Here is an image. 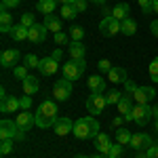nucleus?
<instances>
[{
    "mask_svg": "<svg viewBox=\"0 0 158 158\" xmlns=\"http://www.w3.org/2000/svg\"><path fill=\"white\" fill-rule=\"evenodd\" d=\"M57 103L55 101H42L36 110V124L40 129H47V127H53L57 122Z\"/></svg>",
    "mask_w": 158,
    "mask_h": 158,
    "instance_id": "f257e3e1",
    "label": "nucleus"
},
{
    "mask_svg": "<svg viewBox=\"0 0 158 158\" xmlns=\"http://www.w3.org/2000/svg\"><path fill=\"white\" fill-rule=\"evenodd\" d=\"M99 131V122L95 116H85V118H78L74 122V131L72 133L78 139H91V137H97Z\"/></svg>",
    "mask_w": 158,
    "mask_h": 158,
    "instance_id": "f03ea898",
    "label": "nucleus"
},
{
    "mask_svg": "<svg viewBox=\"0 0 158 158\" xmlns=\"http://www.w3.org/2000/svg\"><path fill=\"white\" fill-rule=\"evenodd\" d=\"M0 139H17V141H23L25 131H21L17 127V122L4 118V120L0 122Z\"/></svg>",
    "mask_w": 158,
    "mask_h": 158,
    "instance_id": "7ed1b4c3",
    "label": "nucleus"
},
{
    "mask_svg": "<svg viewBox=\"0 0 158 158\" xmlns=\"http://www.w3.org/2000/svg\"><path fill=\"white\" fill-rule=\"evenodd\" d=\"M59 59H61V49L53 51V55H49V57H42L40 65H38L40 74L42 76H53V74L57 72V68H59Z\"/></svg>",
    "mask_w": 158,
    "mask_h": 158,
    "instance_id": "20e7f679",
    "label": "nucleus"
},
{
    "mask_svg": "<svg viewBox=\"0 0 158 158\" xmlns=\"http://www.w3.org/2000/svg\"><path fill=\"white\" fill-rule=\"evenodd\" d=\"M86 70L85 59H70L68 63H63V78L68 80H78Z\"/></svg>",
    "mask_w": 158,
    "mask_h": 158,
    "instance_id": "39448f33",
    "label": "nucleus"
},
{
    "mask_svg": "<svg viewBox=\"0 0 158 158\" xmlns=\"http://www.w3.org/2000/svg\"><path fill=\"white\" fill-rule=\"evenodd\" d=\"M131 116H133V122L135 124H139V127H146L150 118H154V108H150V106H133L131 110Z\"/></svg>",
    "mask_w": 158,
    "mask_h": 158,
    "instance_id": "423d86ee",
    "label": "nucleus"
},
{
    "mask_svg": "<svg viewBox=\"0 0 158 158\" xmlns=\"http://www.w3.org/2000/svg\"><path fill=\"white\" fill-rule=\"evenodd\" d=\"M99 32H101V36H106V38L116 36V34H120V21L114 19L112 15L110 17H103L101 23H99Z\"/></svg>",
    "mask_w": 158,
    "mask_h": 158,
    "instance_id": "0eeeda50",
    "label": "nucleus"
},
{
    "mask_svg": "<svg viewBox=\"0 0 158 158\" xmlns=\"http://www.w3.org/2000/svg\"><path fill=\"white\" fill-rule=\"evenodd\" d=\"M70 95H72V80H68V78L55 80V85H53V97L59 99V101H65Z\"/></svg>",
    "mask_w": 158,
    "mask_h": 158,
    "instance_id": "6e6552de",
    "label": "nucleus"
},
{
    "mask_svg": "<svg viewBox=\"0 0 158 158\" xmlns=\"http://www.w3.org/2000/svg\"><path fill=\"white\" fill-rule=\"evenodd\" d=\"M106 106H108V101H106V97H103L101 93H93L91 97L86 99V110H89V114H93V116L101 114Z\"/></svg>",
    "mask_w": 158,
    "mask_h": 158,
    "instance_id": "1a4fd4ad",
    "label": "nucleus"
},
{
    "mask_svg": "<svg viewBox=\"0 0 158 158\" xmlns=\"http://www.w3.org/2000/svg\"><path fill=\"white\" fill-rule=\"evenodd\" d=\"M156 97V91L152 86H137V91L133 93V99L139 106H150V101Z\"/></svg>",
    "mask_w": 158,
    "mask_h": 158,
    "instance_id": "9d476101",
    "label": "nucleus"
},
{
    "mask_svg": "<svg viewBox=\"0 0 158 158\" xmlns=\"http://www.w3.org/2000/svg\"><path fill=\"white\" fill-rule=\"evenodd\" d=\"M154 146V141H152V137L148 133H135L131 137V148L137 150V152H141V150H150V148Z\"/></svg>",
    "mask_w": 158,
    "mask_h": 158,
    "instance_id": "9b49d317",
    "label": "nucleus"
},
{
    "mask_svg": "<svg viewBox=\"0 0 158 158\" xmlns=\"http://www.w3.org/2000/svg\"><path fill=\"white\" fill-rule=\"evenodd\" d=\"M47 25L44 23H36L30 27V36H27V40L30 42H34V44H42L44 40H47Z\"/></svg>",
    "mask_w": 158,
    "mask_h": 158,
    "instance_id": "f8f14e48",
    "label": "nucleus"
},
{
    "mask_svg": "<svg viewBox=\"0 0 158 158\" xmlns=\"http://www.w3.org/2000/svg\"><path fill=\"white\" fill-rule=\"evenodd\" d=\"M15 122H17V127H19L21 131H30V129L36 124V114H30V110H23L21 114H17Z\"/></svg>",
    "mask_w": 158,
    "mask_h": 158,
    "instance_id": "ddd939ff",
    "label": "nucleus"
},
{
    "mask_svg": "<svg viewBox=\"0 0 158 158\" xmlns=\"http://www.w3.org/2000/svg\"><path fill=\"white\" fill-rule=\"evenodd\" d=\"M19 61V51L17 49H4L0 55V65L2 68H13Z\"/></svg>",
    "mask_w": 158,
    "mask_h": 158,
    "instance_id": "4468645a",
    "label": "nucleus"
},
{
    "mask_svg": "<svg viewBox=\"0 0 158 158\" xmlns=\"http://www.w3.org/2000/svg\"><path fill=\"white\" fill-rule=\"evenodd\" d=\"M17 110H21V101L17 97H4L0 103V112L2 114H15Z\"/></svg>",
    "mask_w": 158,
    "mask_h": 158,
    "instance_id": "2eb2a0df",
    "label": "nucleus"
},
{
    "mask_svg": "<svg viewBox=\"0 0 158 158\" xmlns=\"http://www.w3.org/2000/svg\"><path fill=\"white\" fill-rule=\"evenodd\" d=\"M53 127H55V133L59 135V137H65L68 133L74 131V122L70 120V118H65V116H63V118H57V122H55Z\"/></svg>",
    "mask_w": 158,
    "mask_h": 158,
    "instance_id": "dca6fc26",
    "label": "nucleus"
},
{
    "mask_svg": "<svg viewBox=\"0 0 158 158\" xmlns=\"http://www.w3.org/2000/svg\"><path fill=\"white\" fill-rule=\"evenodd\" d=\"M95 148H97V154H106V156H108L110 148H112L110 135L108 133H99L97 137H95Z\"/></svg>",
    "mask_w": 158,
    "mask_h": 158,
    "instance_id": "f3484780",
    "label": "nucleus"
},
{
    "mask_svg": "<svg viewBox=\"0 0 158 158\" xmlns=\"http://www.w3.org/2000/svg\"><path fill=\"white\" fill-rule=\"evenodd\" d=\"M55 9H57V0H38L36 2V11L42 13L44 17L51 15V13H55Z\"/></svg>",
    "mask_w": 158,
    "mask_h": 158,
    "instance_id": "a211bd4d",
    "label": "nucleus"
},
{
    "mask_svg": "<svg viewBox=\"0 0 158 158\" xmlns=\"http://www.w3.org/2000/svg\"><path fill=\"white\" fill-rule=\"evenodd\" d=\"M68 51H70V57H72V59H85L86 49H85V44H82L80 40H72V44L68 47Z\"/></svg>",
    "mask_w": 158,
    "mask_h": 158,
    "instance_id": "6ab92c4d",
    "label": "nucleus"
},
{
    "mask_svg": "<svg viewBox=\"0 0 158 158\" xmlns=\"http://www.w3.org/2000/svg\"><path fill=\"white\" fill-rule=\"evenodd\" d=\"M44 25H47V30H49V32L57 34V32H61V17H57L55 13H51V15L44 17Z\"/></svg>",
    "mask_w": 158,
    "mask_h": 158,
    "instance_id": "aec40b11",
    "label": "nucleus"
},
{
    "mask_svg": "<svg viewBox=\"0 0 158 158\" xmlns=\"http://www.w3.org/2000/svg\"><path fill=\"white\" fill-rule=\"evenodd\" d=\"M11 36H13V40H17V42H23V40H27V36H30V27H25V25H21V23L13 25Z\"/></svg>",
    "mask_w": 158,
    "mask_h": 158,
    "instance_id": "412c9836",
    "label": "nucleus"
},
{
    "mask_svg": "<svg viewBox=\"0 0 158 158\" xmlns=\"http://www.w3.org/2000/svg\"><path fill=\"white\" fill-rule=\"evenodd\" d=\"M108 80H112L114 85L116 82H127L129 78H127V70L124 68H112L108 72Z\"/></svg>",
    "mask_w": 158,
    "mask_h": 158,
    "instance_id": "4be33fe9",
    "label": "nucleus"
},
{
    "mask_svg": "<svg viewBox=\"0 0 158 158\" xmlns=\"http://www.w3.org/2000/svg\"><path fill=\"white\" fill-rule=\"evenodd\" d=\"M89 89H91L93 93H103V91H106V80L95 74V76L89 78Z\"/></svg>",
    "mask_w": 158,
    "mask_h": 158,
    "instance_id": "5701e85b",
    "label": "nucleus"
},
{
    "mask_svg": "<svg viewBox=\"0 0 158 158\" xmlns=\"http://www.w3.org/2000/svg\"><path fill=\"white\" fill-rule=\"evenodd\" d=\"M129 11H131V9H129V4H127V2H120V4H116V6L112 9V17H114V19H118V21H122V19H127V17H129Z\"/></svg>",
    "mask_w": 158,
    "mask_h": 158,
    "instance_id": "b1692460",
    "label": "nucleus"
},
{
    "mask_svg": "<svg viewBox=\"0 0 158 158\" xmlns=\"http://www.w3.org/2000/svg\"><path fill=\"white\" fill-rule=\"evenodd\" d=\"M135 32H137V23H135L131 17H127V19L120 21V34H124V36H133Z\"/></svg>",
    "mask_w": 158,
    "mask_h": 158,
    "instance_id": "393cba45",
    "label": "nucleus"
},
{
    "mask_svg": "<svg viewBox=\"0 0 158 158\" xmlns=\"http://www.w3.org/2000/svg\"><path fill=\"white\" fill-rule=\"evenodd\" d=\"M38 89H40V85H38V78H36V76H27V78L23 80L25 95H34V93H38Z\"/></svg>",
    "mask_w": 158,
    "mask_h": 158,
    "instance_id": "a878e982",
    "label": "nucleus"
},
{
    "mask_svg": "<svg viewBox=\"0 0 158 158\" xmlns=\"http://www.w3.org/2000/svg\"><path fill=\"white\" fill-rule=\"evenodd\" d=\"M131 101H133V95H122V99L116 103L118 106V112H120L122 116H127V114H131V110H133V106H131Z\"/></svg>",
    "mask_w": 158,
    "mask_h": 158,
    "instance_id": "bb28decb",
    "label": "nucleus"
},
{
    "mask_svg": "<svg viewBox=\"0 0 158 158\" xmlns=\"http://www.w3.org/2000/svg\"><path fill=\"white\" fill-rule=\"evenodd\" d=\"M131 137H133V135L129 133L127 129H118V131H116V143H120V146H131Z\"/></svg>",
    "mask_w": 158,
    "mask_h": 158,
    "instance_id": "cd10ccee",
    "label": "nucleus"
},
{
    "mask_svg": "<svg viewBox=\"0 0 158 158\" xmlns=\"http://www.w3.org/2000/svg\"><path fill=\"white\" fill-rule=\"evenodd\" d=\"M76 15H78V11L74 4H61V17L63 19H74Z\"/></svg>",
    "mask_w": 158,
    "mask_h": 158,
    "instance_id": "c85d7f7f",
    "label": "nucleus"
},
{
    "mask_svg": "<svg viewBox=\"0 0 158 158\" xmlns=\"http://www.w3.org/2000/svg\"><path fill=\"white\" fill-rule=\"evenodd\" d=\"M23 65L27 68V70H30V68H38V65H40V59H38L34 53H27V55L23 57Z\"/></svg>",
    "mask_w": 158,
    "mask_h": 158,
    "instance_id": "c756f323",
    "label": "nucleus"
},
{
    "mask_svg": "<svg viewBox=\"0 0 158 158\" xmlns=\"http://www.w3.org/2000/svg\"><path fill=\"white\" fill-rule=\"evenodd\" d=\"M122 99V93L120 91H110L108 95H106V101H108V106H114V103H118Z\"/></svg>",
    "mask_w": 158,
    "mask_h": 158,
    "instance_id": "7c9ffc66",
    "label": "nucleus"
},
{
    "mask_svg": "<svg viewBox=\"0 0 158 158\" xmlns=\"http://www.w3.org/2000/svg\"><path fill=\"white\" fill-rule=\"evenodd\" d=\"M82 36H85V30L80 25H72L70 27V38L72 40H82Z\"/></svg>",
    "mask_w": 158,
    "mask_h": 158,
    "instance_id": "2f4dec72",
    "label": "nucleus"
},
{
    "mask_svg": "<svg viewBox=\"0 0 158 158\" xmlns=\"http://www.w3.org/2000/svg\"><path fill=\"white\" fill-rule=\"evenodd\" d=\"M122 150H124V146H120V143H112V148H110V152H108V158H120L122 156Z\"/></svg>",
    "mask_w": 158,
    "mask_h": 158,
    "instance_id": "473e14b6",
    "label": "nucleus"
},
{
    "mask_svg": "<svg viewBox=\"0 0 158 158\" xmlns=\"http://www.w3.org/2000/svg\"><path fill=\"white\" fill-rule=\"evenodd\" d=\"M11 150H13V139H2V143H0V154L6 156V154H11Z\"/></svg>",
    "mask_w": 158,
    "mask_h": 158,
    "instance_id": "72a5a7b5",
    "label": "nucleus"
},
{
    "mask_svg": "<svg viewBox=\"0 0 158 158\" xmlns=\"http://www.w3.org/2000/svg\"><path fill=\"white\" fill-rule=\"evenodd\" d=\"M150 78L154 80V82H158V57L156 59H152V63H150Z\"/></svg>",
    "mask_w": 158,
    "mask_h": 158,
    "instance_id": "f704fd0d",
    "label": "nucleus"
},
{
    "mask_svg": "<svg viewBox=\"0 0 158 158\" xmlns=\"http://www.w3.org/2000/svg\"><path fill=\"white\" fill-rule=\"evenodd\" d=\"M13 74H15V78H19V80H25L30 74H27V68L25 65H17L15 70H13Z\"/></svg>",
    "mask_w": 158,
    "mask_h": 158,
    "instance_id": "c9c22d12",
    "label": "nucleus"
},
{
    "mask_svg": "<svg viewBox=\"0 0 158 158\" xmlns=\"http://www.w3.org/2000/svg\"><path fill=\"white\" fill-rule=\"evenodd\" d=\"M21 25H25V27L36 25V21H34V15H32V13H23V15H21Z\"/></svg>",
    "mask_w": 158,
    "mask_h": 158,
    "instance_id": "e433bc0d",
    "label": "nucleus"
},
{
    "mask_svg": "<svg viewBox=\"0 0 158 158\" xmlns=\"http://www.w3.org/2000/svg\"><path fill=\"white\" fill-rule=\"evenodd\" d=\"M0 23L2 25H13V17H11V13H6V9H2V13H0Z\"/></svg>",
    "mask_w": 158,
    "mask_h": 158,
    "instance_id": "4c0bfd02",
    "label": "nucleus"
},
{
    "mask_svg": "<svg viewBox=\"0 0 158 158\" xmlns=\"http://www.w3.org/2000/svg\"><path fill=\"white\" fill-rule=\"evenodd\" d=\"M68 40H70V36H68V34H63V32H57V34H55V44H63V47H65V44H68Z\"/></svg>",
    "mask_w": 158,
    "mask_h": 158,
    "instance_id": "58836bf2",
    "label": "nucleus"
},
{
    "mask_svg": "<svg viewBox=\"0 0 158 158\" xmlns=\"http://www.w3.org/2000/svg\"><path fill=\"white\" fill-rule=\"evenodd\" d=\"M97 70H99V72H110V70H112V63H110L108 59H101L97 63Z\"/></svg>",
    "mask_w": 158,
    "mask_h": 158,
    "instance_id": "ea45409f",
    "label": "nucleus"
},
{
    "mask_svg": "<svg viewBox=\"0 0 158 158\" xmlns=\"http://www.w3.org/2000/svg\"><path fill=\"white\" fill-rule=\"evenodd\" d=\"M139 158H158V146H152L143 156H139Z\"/></svg>",
    "mask_w": 158,
    "mask_h": 158,
    "instance_id": "a19ab883",
    "label": "nucleus"
},
{
    "mask_svg": "<svg viewBox=\"0 0 158 158\" xmlns=\"http://www.w3.org/2000/svg\"><path fill=\"white\" fill-rule=\"evenodd\" d=\"M139 2V6H141V11L148 15V11H152V0H137Z\"/></svg>",
    "mask_w": 158,
    "mask_h": 158,
    "instance_id": "79ce46f5",
    "label": "nucleus"
},
{
    "mask_svg": "<svg viewBox=\"0 0 158 158\" xmlns=\"http://www.w3.org/2000/svg\"><path fill=\"white\" fill-rule=\"evenodd\" d=\"M72 4H74V6H76V11H78V13L86 11V0H74Z\"/></svg>",
    "mask_w": 158,
    "mask_h": 158,
    "instance_id": "37998d69",
    "label": "nucleus"
},
{
    "mask_svg": "<svg viewBox=\"0 0 158 158\" xmlns=\"http://www.w3.org/2000/svg\"><path fill=\"white\" fill-rule=\"evenodd\" d=\"M124 89H127V93H129V95H133L135 91H137V85H135L133 80H127V82H124Z\"/></svg>",
    "mask_w": 158,
    "mask_h": 158,
    "instance_id": "c03bdc74",
    "label": "nucleus"
},
{
    "mask_svg": "<svg viewBox=\"0 0 158 158\" xmlns=\"http://www.w3.org/2000/svg\"><path fill=\"white\" fill-rule=\"evenodd\" d=\"M21 0H2V9H15Z\"/></svg>",
    "mask_w": 158,
    "mask_h": 158,
    "instance_id": "a18cd8bd",
    "label": "nucleus"
},
{
    "mask_svg": "<svg viewBox=\"0 0 158 158\" xmlns=\"http://www.w3.org/2000/svg\"><path fill=\"white\" fill-rule=\"evenodd\" d=\"M19 101H21V110H30V106H32V95H27V97H21Z\"/></svg>",
    "mask_w": 158,
    "mask_h": 158,
    "instance_id": "49530a36",
    "label": "nucleus"
},
{
    "mask_svg": "<svg viewBox=\"0 0 158 158\" xmlns=\"http://www.w3.org/2000/svg\"><path fill=\"white\" fill-rule=\"evenodd\" d=\"M122 122H124V116H116V118L112 120V129H114V127H116V129L122 127Z\"/></svg>",
    "mask_w": 158,
    "mask_h": 158,
    "instance_id": "de8ad7c7",
    "label": "nucleus"
},
{
    "mask_svg": "<svg viewBox=\"0 0 158 158\" xmlns=\"http://www.w3.org/2000/svg\"><path fill=\"white\" fill-rule=\"evenodd\" d=\"M150 30H152V34H154V36L158 38V19H156V21H152V25H150Z\"/></svg>",
    "mask_w": 158,
    "mask_h": 158,
    "instance_id": "09e8293b",
    "label": "nucleus"
},
{
    "mask_svg": "<svg viewBox=\"0 0 158 158\" xmlns=\"http://www.w3.org/2000/svg\"><path fill=\"white\" fill-rule=\"evenodd\" d=\"M152 13L158 15V0H152Z\"/></svg>",
    "mask_w": 158,
    "mask_h": 158,
    "instance_id": "8fccbe9b",
    "label": "nucleus"
},
{
    "mask_svg": "<svg viewBox=\"0 0 158 158\" xmlns=\"http://www.w3.org/2000/svg\"><path fill=\"white\" fill-rule=\"evenodd\" d=\"M57 2H59V4H72L74 0H57Z\"/></svg>",
    "mask_w": 158,
    "mask_h": 158,
    "instance_id": "3c124183",
    "label": "nucleus"
},
{
    "mask_svg": "<svg viewBox=\"0 0 158 158\" xmlns=\"http://www.w3.org/2000/svg\"><path fill=\"white\" fill-rule=\"evenodd\" d=\"M93 158H108V156H106V154H95Z\"/></svg>",
    "mask_w": 158,
    "mask_h": 158,
    "instance_id": "603ef678",
    "label": "nucleus"
},
{
    "mask_svg": "<svg viewBox=\"0 0 158 158\" xmlns=\"http://www.w3.org/2000/svg\"><path fill=\"white\" fill-rule=\"evenodd\" d=\"M154 129H156V133H158V118H154Z\"/></svg>",
    "mask_w": 158,
    "mask_h": 158,
    "instance_id": "864d4df0",
    "label": "nucleus"
},
{
    "mask_svg": "<svg viewBox=\"0 0 158 158\" xmlns=\"http://www.w3.org/2000/svg\"><path fill=\"white\" fill-rule=\"evenodd\" d=\"M91 2H97V4H106V0H91Z\"/></svg>",
    "mask_w": 158,
    "mask_h": 158,
    "instance_id": "5fc2aeb1",
    "label": "nucleus"
},
{
    "mask_svg": "<svg viewBox=\"0 0 158 158\" xmlns=\"http://www.w3.org/2000/svg\"><path fill=\"white\" fill-rule=\"evenodd\" d=\"M154 118H158V106L154 108Z\"/></svg>",
    "mask_w": 158,
    "mask_h": 158,
    "instance_id": "6e6d98bb",
    "label": "nucleus"
},
{
    "mask_svg": "<svg viewBox=\"0 0 158 158\" xmlns=\"http://www.w3.org/2000/svg\"><path fill=\"white\" fill-rule=\"evenodd\" d=\"M74 158H89V156H74Z\"/></svg>",
    "mask_w": 158,
    "mask_h": 158,
    "instance_id": "4d7b16f0",
    "label": "nucleus"
}]
</instances>
